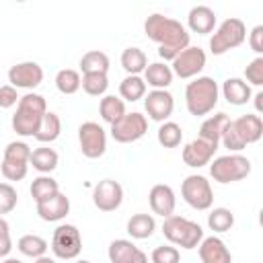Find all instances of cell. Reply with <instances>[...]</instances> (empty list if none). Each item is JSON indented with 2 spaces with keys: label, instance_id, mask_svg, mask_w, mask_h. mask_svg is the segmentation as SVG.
<instances>
[{
  "label": "cell",
  "instance_id": "cell-1",
  "mask_svg": "<svg viewBox=\"0 0 263 263\" xmlns=\"http://www.w3.org/2000/svg\"><path fill=\"white\" fill-rule=\"evenodd\" d=\"M144 33L148 39L158 43V55L166 62H173L185 47H189V31L171 16H164L160 12L150 14L144 21Z\"/></svg>",
  "mask_w": 263,
  "mask_h": 263
},
{
  "label": "cell",
  "instance_id": "cell-23",
  "mask_svg": "<svg viewBox=\"0 0 263 263\" xmlns=\"http://www.w3.org/2000/svg\"><path fill=\"white\" fill-rule=\"evenodd\" d=\"M144 82L146 86H152V90H166L173 84V70L164 62H152L144 70Z\"/></svg>",
  "mask_w": 263,
  "mask_h": 263
},
{
  "label": "cell",
  "instance_id": "cell-33",
  "mask_svg": "<svg viewBox=\"0 0 263 263\" xmlns=\"http://www.w3.org/2000/svg\"><path fill=\"white\" fill-rule=\"evenodd\" d=\"M119 95H121V101H129V103H136L140 99L146 97V82L142 76H125L121 82H119Z\"/></svg>",
  "mask_w": 263,
  "mask_h": 263
},
{
  "label": "cell",
  "instance_id": "cell-15",
  "mask_svg": "<svg viewBox=\"0 0 263 263\" xmlns=\"http://www.w3.org/2000/svg\"><path fill=\"white\" fill-rule=\"evenodd\" d=\"M220 144H214V142H208V140H201V138H195L191 140L189 144H185L183 152H181V158L187 166L191 168H199V166H205L212 162L216 150H218Z\"/></svg>",
  "mask_w": 263,
  "mask_h": 263
},
{
  "label": "cell",
  "instance_id": "cell-32",
  "mask_svg": "<svg viewBox=\"0 0 263 263\" xmlns=\"http://www.w3.org/2000/svg\"><path fill=\"white\" fill-rule=\"evenodd\" d=\"M16 249H18L25 257L39 259V257H43V255L47 253L49 245H47V240H45L43 236H39V234H23V236L18 238V242H16Z\"/></svg>",
  "mask_w": 263,
  "mask_h": 263
},
{
  "label": "cell",
  "instance_id": "cell-46",
  "mask_svg": "<svg viewBox=\"0 0 263 263\" xmlns=\"http://www.w3.org/2000/svg\"><path fill=\"white\" fill-rule=\"evenodd\" d=\"M253 99H255V109H257V113H261V111H263V92H257Z\"/></svg>",
  "mask_w": 263,
  "mask_h": 263
},
{
  "label": "cell",
  "instance_id": "cell-29",
  "mask_svg": "<svg viewBox=\"0 0 263 263\" xmlns=\"http://www.w3.org/2000/svg\"><path fill=\"white\" fill-rule=\"evenodd\" d=\"M60 134H62V119H60V115L53 113V111H47L43 115V119H41V125H39L37 134H35V140L41 142V144H49V142L58 140Z\"/></svg>",
  "mask_w": 263,
  "mask_h": 263
},
{
  "label": "cell",
  "instance_id": "cell-16",
  "mask_svg": "<svg viewBox=\"0 0 263 263\" xmlns=\"http://www.w3.org/2000/svg\"><path fill=\"white\" fill-rule=\"evenodd\" d=\"M144 109L150 119L162 123V121H168V117L173 115L175 99L168 90H150L144 97Z\"/></svg>",
  "mask_w": 263,
  "mask_h": 263
},
{
  "label": "cell",
  "instance_id": "cell-42",
  "mask_svg": "<svg viewBox=\"0 0 263 263\" xmlns=\"http://www.w3.org/2000/svg\"><path fill=\"white\" fill-rule=\"evenodd\" d=\"M220 142H222L224 148H228L230 152H240L242 148H247V146L242 144V140L238 138V134L234 132V127H232V119H230V123L226 125V129H224V134H222Z\"/></svg>",
  "mask_w": 263,
  "mask_h": 263
},
{
  "label": "cell",
  "instance_id": "cell-21",
  "mask_svg": "<svg viewBox=\"0 0 263 263\" xmlns=\"http://www.w3.org/2000/svg\"><path fill=\"white\" fill-rule=\"evenodd\" d=\"M232 127L245 146L259 142L263 136V121L255 113H247V115H240L238 119H232Z\"/></svg>",
  "mask_w": 263,
  "mask_h": 263
},
{
  "label": "cell",
  "instance_id": "cell-19",
  "mask_svg": "<svg viewBox=\"0 0 263 263\" xmlns=\"http://www.w3.org/2000/svg\"><path fill=\"white\" fill-rule=\"evenodd\" d=\"M201 263H232V255L226 242L218 236H203L197 245Z\"/></svg>",
  "mask_w": 263,
  "mask_h": 263
},
{
  "label": "cell",
  "instance_id": "cell-4",
  "mask_svg": "<svg viewBox=\"0 0 263 263\" xmlns=\"http://www.w3.org/2000/svg\"><path fill=\"white\" fill-rule=\"evenodd\" d=\"M162 234L164 238L175 245V247H181V249H197V245L201 242L203 238V228L189 220V218H183V216H168L164 218L162 222Z\"/></svg>",
  "mask_w": 263,
  "mask_h": 263
},
{
  "label": "cell",
  "instance_id": "cell-8",
  "mask_svg": "<svg viewBox=\"0 0 263 263\" xmlns=\"http://www.w3.org/2000/svg\"><path fill=\"white\" fill-rule=\"evenodd\" d=\"M82 251V234L74 224H60L51 234V253L58 259L72 261Z\"/></svg>",
  "mask_w": 263,
  "mask_h": 263
},
{
  "label": "cell",
  "instance_id": "cell-35",
  "mask_svg": "<svg viewBox=\"0 0 263 263\" xmlns=\"http://www.w3.org/2000/svg\"><path fill=\"white\" fill-rule=\"evenodd\" d=\"M156 140L162 148H177L183 140V129L175 121H162L156 132Z\"/></svg>",
  "mask_w": 263,
  "mask_h": 263
},
{
  "label": "cell",
  "instance_id": "cell-39",
  "mask_svg": "<svg viewBox=\"0 0 263 263\" xmlns=\"http://www.w3.org/2000/svg\"><path fill=\"white\" fill-rule=\"evenodd\" d=\"M18 203L16 189L10 183H0V216L10 214Z\"/></svg>",
  "mask_w": 263,
  "mask_h": 263
},
{
  "label": "cell",
  "instance_id": "cell-13",
  "mask_svg": "<svg viewBox=\"0 0 263 263\" xmlns=\"http://www.w3.org/2000/svg\"><path fill=\"white\" fill-rule=\"evenodd\" d=\"M8 82L10 86L18 88H27L33 90L43 82V68L37 62H18L14 66H10L8 70Z\"/></svg>",
  "mask_w": 263,
  "mask_h": 263
},
{
  "label": "cell",
  "instance_id": "cell-5",
  "mask_svg": "<svg viewBox=\"0 0 263 263\" xmlns=\"http://www.w3.org/2000/svg\"><path fill=\"white\" fill-rule=\"evenodd\" d=\"M210 175L214 181H218L222 185L242 181L251 175V160L238 152L218 156V158H214V162H210Z\"/></svg>",
  "mask_w": 263,
  "mask_h": 263
},
{
  "label": "cell",
  "instance_id": "cell-2",
  "mask_svg": "<svg viewBox=\"0 0 263 263\" xmlns=\"http://www.w3.org/2000/svg\"><path fill=\"white\" fill-rule=\"evenodd\" d=\"M47 113V103L41 95L37 92H27L18 99L16 103V111L10 119L12 129L23 136V138H35L43 115Z\"/></svg>",
  "mask_w": 263,
  "mask_h": 263
},
{
  "label": "cell",
  "instance_id": "cell-43",
  "mask_svg": "<svg viewBox=\"0 0 263 263\" xmlns=\"http://www.w3.org/2000/svg\"><path fill=\"white\" fill-rule=\"evenodd\" d=\"M12 251V238H10V226L8 222L0 216V259L8 257V253Z\"/></svg>",
  "mask_w": 263,
  "mask_h": 263
},
{
  "label": "cell",
  "instance_id": "cell-38",
  "mask_svg": "<svg viewBox=\"0 0 263 263\" xmlns=\"http://www.w3.org/2000/svg\"><path fill=\"white\" fill-rule=\"evenodd\" d=\"M80 86L90 97H103L109 88V78L107 74H82Z\"/></svg>",
  "mask_w": 263,
  "mask_h": 263
},
{
  "label": "cell",
  "instance_id": "cell-30",
  "mask_svg": "<svg viewBox=\"0 0 263 263\" xmlns=\"http://www.w3.org/2000/svg\"><path fill=\"white\" fill-rule=\"evenodd\" d=\"M99 113H101V117H103L105 123L113 125V123L119 121L127 111H125V103H123L119 97H115V95H105V97L101 99V103H99Z\"/></svg>",
  "mask_w": 263,
  "mask_h": 263
},
{
  "label": "cell",
  "instance_id": "cell-49",
  "mask_svg": "<svg viewBox=\"0 0 263 263\" xmlns=\"http://www.w3.org/2000/svg\"><path fill=\"white\" fill-rule=\"evenodd\" d=\"M76 263H90V261H86V259H80V261H76Z\"/></svg>",
  "mask_w": 263,
  "mask_h": 263
},
{
  "label": "cell",
  "instance_id": "cell-20",
  "mask_svg": "<svg viewBox=\"0 0 263 263\" xmlns=\"http://www.w3.org/2000/svg\"><path fill=\"white\" fill-rule=\"evenodd\" d=\"M35 205H37L39 218L45 220V222H60L70 214V199L62 191H58L49 199H45L41 203H35Z\"/></svg>",
  "mask_w": 263,
  "mask_h": 263
},
{
  "label": "cell",
  "instance_id": "cell-40",
  "mask_svg": "<svg viewBox=\"0 0 263 263\" xmlns=\"http://www.w3.org/2000/svg\"><path fill=\"white\" fill-rule=\"evenodd\" d=\"M150 261L152 263H179L181 261V253L173 245H160V247H156L152 251Z\"/></svg>",
  "mask_w": 263,
  "mask_h": 263
},
{
  "label": "cell",
  "instance_id": "cell-7",
  "mask_svg": "<svg viewBox=\"0 0 263 263\" xmlns=\"http://www.w3.org/2000/svg\"><path fill=\"white\" fill-rule=\"evenodd\" d=\"M29 158H31V148L25 142H8L4 148V156H2V177L6 181H21L27 177L29 171Z\"/></svg>",
  "mask_w": 263,
  "mask_h": 263
},
{
  "label": "cell",
  "instance_id": "cell-37",
  "mask_svg": "<svg viewBox=\"0 0 263 263\" xmlns=\"http://www.w3.org/2000/svg\"><path fill=\"white\" fill-rule=\"evenodd\" d=\"M55 88L62 95H74L80 90V74L72 68H64L55 74Z\"/></svg>",
  "mask_w": 263,
  "mask_h": 263
},
{
  "label": "cell",
  "instance_id": "cell-44",
  "mask_svg": "<svg viewBox=\"0 0 263 263\" xmlns=\"http://www.w3.org/2000/svg\"><path fill=\"white\" fill-rule=\"evenodd\" d=\"M18 92H16V88L14 86H10V84H4V86H0V109H10V107H14L16 103H18Z\"/></svg>",
  "mask_w": 263,
  "mask_h": 263
},
{
  "label": "cell",
  "instance_id": "cell-18",
  "mask_svg": "<svg viewBox=\"0 0 263 263\" xmlns=\"http://www.w3.org/2000/svg\"><path fill=\"white\" fill-rule=\"evenodd\" d=\"M148 201H150V210L162 218H168L175 214V205H177V197L171 185L164 183H156L150 193H148Z\"/></svg>",
  "mask_w": 263,
  "mask_h": 263
},
{
  "label": "cell",
  "instance_id": "cell-41",
  "mask_svg": "<svg viewBox=\"0 0 263 263\" xmlns=\"http://www.w3.org/2000/svg\"><path fill=\"white\" fill-rule=\"evenodd\" d=\"M245 82L251 86H261L263 84V58L261 55H257L247 68H245Z\"/></svg>",
  "mask_w": 263,
  "mask_h": 263
},
{
  "label": "cell",
  "instance_id": "cell-17",
  "mask_svg": "<svg viewBox=\"0 0 263 263\" xmlns=\"http://www.w3.org/2000/svg\"><path fill=\"white\" fill-rule=\"evenodd\" d=\"M107 257L111 263H148V255L127 238L111 240L107 249Z\"/></svg>",
  "mask_w": 263,
  "mask_h": 263
},
{
  "label": "cell",
  "instance_id": "cell-27",
  "mask_svg": "<svg viewBox=\"0 0 263 263\" xmlns=\"http://www.w3.org/2000/svg\"><path fill=\"white\" fill-rule=\"evenodd\" d=\"M127 234L132 238H138V240H144V238H150L156 230V220L152 214H134L129 220H127Z\"/></svg>",
  "mask_w": 263,
  "mask_h": 263
},
{
  "label": "cell",
  "instance_id": "cell-45",
  "mask_svg": "<svg viewBox=\"0 0 263 263\" xmlns=\"http://www.w3.org/2000/svg\"><path fill=\"white\" fill-rule=\"evenodd\" d=\"M249 45L257 55L263 53V25L253 27V31L249 33Z\"/></svg>",
  "mask_w": 263,
  "mask_h": 263
},
{
  "label": "cell",
  "instance_id": "cell-22",
  "mask_svg": "<svg viewBox=\"0 0 263 263\" xmlns=\"http://www.w3.org/2000/svg\"><path fill=\"white\" fill-rule=\"evenodd\" d=\"M187 25L193 33L197 35H208L214 31L216 27V12L205 6V4H199V6H193L187 14Z\"/></svg>",
  "mask_w": 263,
  "mask_h": 263
},
{
  "label": "cell",
  "instance_id": "cell-10",
  "mask_svg": "<svg viewBox=\"0 0 263 263\" xmlns=\"http://www.w3.org/2000/svg\"><path fill=\"white\" fill-rule=\"evenodd\" d=\"M146 132H148V119H146V115H142L138 111L125 113L119 121H115L111 125V138L119 144L138 142L140 138L146 136Z\"/></svg>",
  "mask_w": 263,
  "mask_h": 263
},
{
  "label": "cell",
  "instance_id": "cell-34",
  "mask_svg": "<svg viewBox=\"0 0 263 263\" xmlns=\"http://www.w3.org/2000/svg\"><path fill=\"white\" fill-rule=\"evenodd\" d=\"M29 191H31V197L35 199V203H41V201L49 199L51 195H55V193L60 191V185H58V181H55L53 177H49V175H39L37 179H33Z\"/></svg>",
  "mask_w": 263,
  "mask_h": 263
},
{
  "label": "cell",
  "instance_id": "cell-3",
  "mask_svg": "<svg viewBox=\"0 0 263 263\" xmlns=\"http://www.w3.org/2000/svg\"><path fill=\"white\" fill-rule=\"evenodd\" d=\"M220 86L210 76H197L185 86V105L187 111L195 117H203L214 111L218 105Z\"/></svg>",
  "mask_w": 263,
  "mask_h": 263
},
{
  "label": "cell",
  "instance_id": "cell-48",
  "mask_svg": "<svg viewBox=\"0 0 263 263\" xmlns=\"http://www.w3.org/2000/svg\"><path fill=\"white\" fill-rule=\"evenodd\" d=\"M2 263H23V261L21 259H14V257H6Z\"/></svg>",
  "mask_w": 263,
  "mask_h": 263
},
{
  "label": "cell",
  "instance_id": "cell-26",
  "mask_svg": "<svg viewBox=\"0 0 263 263\" xmlns=\"http://www.w3.org/2000/svg\"><path fill=\"white\" fill-rule=\"evenodd\" d=\"M58 162H60V156L49 146H41V148L31 150L29 164H33V168L39 171L41 175H49L51 171H55L58 168Z\"/></svg>",
  "mask_w": 263,
  "mask_h": 263
},
{
  "label": "cell",
  "instance_id": "cell-12",
  "mask_svg": "<svg viewBox=\"0 0 263 263\" xmlns=\"http://www.w3.org/2000/svg\"><path fill=\"white\" fill-rule=\"evenodd\" d=\"M205 51L197 45H189L185 47L173 62H171V70L173 76L179 78H197V74L205 68Z\"/></svg>",
  "mask_w": 263,
  "mask_h": 263
},
{
  "label": "cell",
  "instance_id": "cell-28",
  "mask_svg": "<svg viewBox=\"0 0 263 263\" xmlns=\"http://www.w3.org/2000/svg\"><path fill=\"white\" fill-rule=\"evenodd\" d=\"M148 66V55L140 47H125L121 51V68L127 72V76H140Z\"/></svg>",
  "mask_w": 263,
  "mask_h": 263
},
{
  "label": "cell",
  "instance_id": "cell-9",
  "mask_svg": "<svg viewBox=\"0 0 263 263\" xmlns=\"http://www.w3.org/2000/svg\"><path fill=\"white\" fill-rule=\"evenodd\" d=\"M181 195L185 199L187 205H191L193 210H210L214 203V191L210 181L203 175H189L185 177V181L181 183Z\"/></svg>",
  "mask_w": 263,
  "mask_h": 263
},
{
  "label": "cell",
  "instance_id": "cell-11",
  "mask_svg": "<svg viewBox=\"0 0 263 263\" xmlns=\"http://www.w3.org/2000/svg\"><path fill=\"white\" fill-rule=\"evenodd\" d=\"M78 144L80 152L86 158H101L107 150V134L103 125H99L97 121H84L78 127Z\"/></svg>",
  "mask_w": 263,
  "mask_h": 263
},
{
  "label": "cell",
  "instance_id": "cell-36",
  "mask_svg": "<svg viewBox=\"0 0 263 263\" xmlns=\"http://www.w3.org/2000/svg\"><path fill=\"white\" fill-rule=\"evenodd\" d=\"M208 226L214 232H228L234 226V214L228 208H214L208 214Z\"/></svg>",
  "mask_w": 263,
  "mask_h": 263
},
{
  "label": "cell",
  "instance_id": "cell-6",
  "mask_svg": "<svg viewBox=\"0 0 263 263\" xmlns=\"http://www.w3.org/2000/svg\"><path fill=\"white\" fill-rule=\"evenodd\" d=\"M245 39H247L245 23L240 18H236V16H230L224 23H220V27L210 37V51L214 55H222L228 49H234V47L242 45Z\"/></svg>",
  "mask_w": 263,
  "mask_h": 263
},
{
  "label": "cell",
  "instance_id": "cell-31",
  "mask_svg": "<svg viewBox=\"0 0 263 263\" xmlns=\"http://www.w3.org/2000/svg\"><path fill=\"white\" fill-rule=\"evenodd\" d=\"M82 74H107L109 72V55L99 49H90L80 58Z\"/></svg>",
  "mask_w": 263,
  "mask_h": 263
},
{
  "label": "cell",
  "instance_id": "cell-14",
  "mask_svg": "<svg viewBox=\"0 0 263 263\" xmlns=\"http://www.w3.org/2000/svg\"><path fill=\"white\" fill-rule=\"evenodd\" d=\"M92 203L101 212H115L123 203V187L113 179H103L92 187Z\"/></svg>",
  "mask_w": 263,
  "mask_h": 263
},
{
  "label": "cell",
  "instance_id": "cell-25",
  "mask_svg": "<svg viewBox=\"0 0 263 263\" xmlns=\"http://www.w3.org/2000/svg\"><path fill=\"white\" fill-rule=\"evenodd\" d=\"M228 123H230V117L226 113H214V115L205 117L203 123L199 125V138L214 142V144H220V138H222Z\"/></svg>",
  "mask_w": 263,
  "mask_h": 263
},
{
  "label": "cell",
  "instance_id": "cell-24",
  "mask_svg": "<svg viewBox=\"0 0 263 263\" xmlns=\"http://www.w3.org/2000/svg\"><path fill=\"white\" fill-rule=\"evenodd\" d=\"M222 95L230 105H247L251 101V86L242 78H226L222 82Z\"/></svg>",
  "mask_w": 263,
  "mask_h": 263
},
{
  "label": "cell",
  "instance_id": "cell-47",
  "mask_svg": "<svg viewBox=\"0 0 263 263\" xmlns=\"http://www.w3.org/2000/svg\"><path fill=\"white\" fill-rule=\"evenodd\" d=\"M35 263H55V259H51V257H47V255H43V257H39V259H35Z\"/></svg>",
  "mask_w": 263,
  "mask_h": 263
}]
</instances>
